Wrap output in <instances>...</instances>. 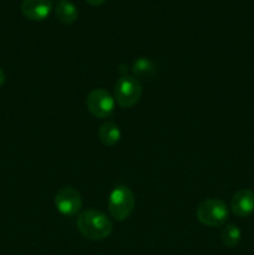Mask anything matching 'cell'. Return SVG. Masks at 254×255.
<instances>
[{
	"mask_svg": "<svg viewBox=\"0 0 254 255\" xmlns=\"http://www.w3.org/2000/svg\"><path fill=\"white\" fill-rule=\"evenodd\" d=\"M132 72L134 77H141V79H149L156 72V66L153 61L148 57H138L132 65Z\"/></svg>",
	"mask_w": 254,
	"mask_h": 255,
	"instance_id": "obj_11",
	"label": "cell"
},
{
	"mask_svg": "<svg viewBox=\"0 0 254 255\" xmlns=\"http://www.w3.org/2000/svg\"><path fill=\"white\" fill-rule=\"evenodd\" d=\"M134 203L133 192L126 186H119L110 193L109 212L115 221L124 222L133 212Z\"/></svg>",
	"mask_w": 254,
	"mask_h": 255,
	"instance_id": "obj_3",
	"label": "cell"
},
{
	"mask_svg": "<svg viewBox=\"0 0 254 255\" xmlns=\"http://www.w3.org/2000/svg\"><path fill=\"white\" fill-rule=\"evenodd\" d=\"M142 96V85L138 79L122 75L115 84V101L124 109L133 107Z\"/></svg>",
	"mask_w": 254,
	"mask_h": 255,
	"instance_id": "obj_4",
	"label": "cell"
},
{
	"mask_svg": "<svg viewBox=\"0 0 254 255\" xmlns=\"http://www.w3.org/2000/svg\"><path fill=\"white\" fill-rule=\"evenodd\" d=\"M55 207L62 216H76L82 208L81 194L72 187L60 188L55 196Z\"/></svg>",
	"mask_w": 254,
	"mask_h": 255,
	"instance_id": "obj_6",
	"label": "cell"
},
{
	"mask_svg": "<svg viewBox=\"0 0 254 255\" xmlns=\"http://www.w3.org/2000/svg\"><path fill=\"white\" fill-rule=\"evenodd\" d=\"M232 212L237 217L247 218L254 212V192L251 189H239L231 201Z\"/></svg>",
	"mask_w": 254,
	"mask_h": 255,
	"instance_id": "obj_7",
	"label": "cell"
},
{
	"mask_svg": "<svg viewBox=\"0 0 254 255\" xmlns=\"http://www.w3.org/2000/svg\"><path fill=\"white\" fill-rule=\"evenodd\" d=\"M97 134H99L100 141H101L105 146L112 147L115 146V144L119 143L120 139H121L122 132L119 125H116L115 122L107 121L100 126Z\"/></svg>",
	"mask_w": 254,
	"mask_h": 255,
	"instance_id": "obj_9",
	"label": "cell"
},
{
	"mask_svg": "<svg viewBox=\"0 0 254 255\" xmlns=\"http://www.w3.org/2000/svg\"><path fill=\"white\" fill-rule=\"evenodd\" d=\"M55 12H56L57 19L64 24H72L79 17V10L70 0H60L56 5Z\"/></svg>",
	"mask_w": 254,
	"mask_h": 255,
	"instance_id": "obj_10",
	"label": "cell"
},
{
	"mask_svg": "<svg viewBox=\"0 0 254 255\" xmlns=\"http://www.w3.org/2000/svg\"><path fill=\"white\" fill-rule=\"evenodd\" d=\"M221 238L224 246L233 248V247L238 246L239 242H241L242 232L236 224H227L223 231H222Z\"/></svg>",
	"mask_w": 254,
	"mask_h": 255,
	"instance_id": "obj_12",
	"label": "cell"
},
{
	"mask_svg": "<svg viewBox=\"0 0 254 255\" xmlns=\"http://www.w3.org/2000/svg\"><path fill=\"white\" fill-rule=\"evenodd\" d=\"M5 80H6V76H5V72L0 69V87L5 84Z\"/></svg>",
	"mask_w": 254,
	"mask_h": 255,
	"instance_id": "obj_14",
	"label": "cell"
},
{
	"mask_svg": "<svg viewBox=\"0 0 254 255\" xmlns=\"http://www.w3.org/2000/svg\"><path fill=\"white\" fill-rule=\"evenodd\" d=\"M86 1L89 2V4L94 5V6H97V5H101V4H104V2L106 1V0H86Z\"/></svg>",
	"mask_w": 254,
	"mask_h": 255,
	"instance_id": "obj_13",
	"label": "cell"
},
{
	"mask_svg": "<svg viewBox=\"0 0 254 255\" xmlns=\"http://www.w3.org/2000/svg\"><path fill=\"white\" fill-rule=\"evenodd\" d=\"M115 97L104 89H95L87 95L86 107L96 119H107L115 111Z\"/></svg>",
	"mask_w": 254,
	"mask_h": 255,
	"instance_id": "obj_5",
	"label": "cell"
},
{
	"mask_svg": "<svg viewBox=\"0 0 254 255\" xmlns=\"http://www.w3.org/2000/svg\"><path fill=\"white\" fill-rule=\"evenodd\" d=\"M21 12L25 17L40 21L49 16L52 9L51 0H22Z\"/></svg>",
	"mask_w": 254,
	"mask_h": 255,
	"instance_id": "obj_8",
	"label": "cell"
},
{
	"mask_svg": "<svg viewBox=\"0 0 254 255\" xmlns=\"http://www.w3.org/2000/svg\"><path fill=\"white\" fill-rule=\"evenodd\" d=\"M77 229L80 233L91 241H102L110 237L114 229L111 219L96 209H86L77 217Z\"/></svg>",
	"mask_w": 254,
	"mask_h": 255,
	"instance_id": "obj_1",
	"label": "cell"
},
{
	"mask_svg": "<svg viewBox=\"0 0 254 255\" xmlns=\"http://www.w3.org/2000/svg\"><path fill=\"white\" fill-rule=\"evenodd\" d=\"M229 216V211L227 208V204L223 201L217 198L204 199L197 207L196 217L198 222H201L203 226L217 228V227L223 226L227 222Z\"/></svg>",
	"mask_w": 254,
	"mask_h": 255,
	"instance_id": "obj_2",
	"label": "cell"
}]
</instances>
